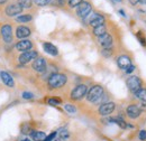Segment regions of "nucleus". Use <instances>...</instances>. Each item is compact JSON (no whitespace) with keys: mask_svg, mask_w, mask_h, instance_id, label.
Returning a JSON list of instances; mask_svg holds the SVG:
<instances>
[{"mask_svg":"<svg viewBox=\"0 0 146 141\" xmlns=\"http://www.w3.org/2000/svg\"><path fill=\"white\" fill-rule=\"evenodd\" d=\"M138 138H139V140H142V141H145L146 140V131H145V130H142V131H139Z\"/></svg>","mask_w":146,"mask_h":141,"instance_id":"473e14b6","label":"nucleus"},{"mask_svg":"<svg viewBox=\"0 0 146 141\" xmlns=\"http://www.w3.org/2000/svg\"><path fill=\"white\" fill-rule=\"evenodd\" d=\"M32 46H33L32 42L27 40V39H21L16 44V48L20 52H27V51H29L32 48Z\"/></svg>","mask_w":146,"mask_h":141,"instance_id":"9b49d317","label":"nucleus"},{"mask_svg":"<svg viewBox=\"0 0 146 141\" xmlns=\"http://www.w3.org/2000/svg\"><path fill=\"white\" fill-rule=\"evenodd\" d=\"M33 69L38 73H44L46 70V62L43 57H37L33 63Z\"/></svg>","mask_w":146,"mask_h":141,"instance_id":"6e6552de","label":"nucleus"},{"mask_svg":"<svg viewBox=\"0 0 146 141\" xmlns=\"http://www.w3.org/2000/svg\"><path fill=\"white\" fill-rule=\"evenodd\" d=\"M33 1L36 3L37 6H40V7L46 6V5H48L51 2V0H33Z\"/></svg>","mask_w":146,"mask_h":141,"instance_id":"cd10ccee","label":"nucleus"},{"mask_svg":"<svg viewBox=\"0 0 146 141\" xmlns=\"http://www.w3.org/2000/svg\"><path fill=\"white\" fill-rule=\"evenodd\" d=\"M83 2V0H69V6L70 7H78L79 5H81Z\"/></svg>","mask_w":146,"mask_h":141,"instance_id":"bb28decb","label":"nucleus"},{"mask_svg":"<svg viewBox=\"0 0 146 141\" xmlns=\"http://www.w3.org/2000/svg\"><path fill=\"white\" fill-rule=\"evenodd\" d=\"M104 22H105V17L101 16V15H99V14L92 15L91 19H90V25H91L93 28L94 27H98L100 25H104Z\"/></svg>","mask_w":146,"mask_h":141,"instance_id":"4468645a","label":"nucleus"},{"mask_svg":"<svg viewBox=\"0 0 146 141\" xmlns=\"http://www.w3.org/2000/svg\"><path fill=\"white\" fill-rule=\"evenodd\" d=\"M134 70H135V66H134V65H130V66H128L127 69L125 70V72L129 74V73H133V72H134Z\"/></svg>","mask_w":146,"mask_h":141,"instance_id":"72a5a7b5","label":"nucleus"},{"mask_svg":"<svg viewBox=\"0 0 146 141\" xmlns=\"http://www.w3.org/2000/svg\"><path fill=\"white\" fill-rule=\"evenodd\" d=\"M29 35H31V29L25 27V26H19L17 28V30H16V36L18 38H21V39L28 37Z\"/></svg>","mask_w":146,"mask_h":141,"instance_id":"f3484780","label":"nucleus"},{"mask_svg":"<svg viewBox=\"0 0 146 141\" xmlns=\"http://www.w3.org/2000/svg\"><path fill=\"white\" fill-rule=\"evenodd\" d=\"M137 38H138L139 43H141L143 46H146V39H145V37H144V34H143L142 32H138V33H137Z\"/></svg>","mask_w":146,"mask_h":141,"instance_id":"a878e982","label":"nucleus"},{"mask_svg":"<svg viewBox=\"0 0 146 141\" xmlns=\"http://www.w3.org/2000/svg\"><path fill=\"white\" fill-rule=\"evenodd\" d=\"M91 5L89 3V2H82L81 5H79L78 6V10H76V14H78V16H80V17L84 18L87 17L90 13H91Z\"/></svg>","mask_w":146,"mask_h":141,"instance_id":"39448f33","label":"nucleus"},{"mask_svg":"<svg viewBox=\"0 0 146 141\" xmlns=\"http://www.w3.org/2000/svg\"><path fill=\"white\" fill-rule=\"evenodd\" d=\"M127 114L129 118H131V119H136V118H138L139 117V114H141V109H139V106L136 105V104H131V105H129L127 107Z\"/></svg>","mask_w":146,"mask_h":141,"instance_id":"f8f14e48","label":"nucleus"},{"mask_svg":"<svg viewBox=\"0 0 146 141\" xmlns=\"http://www.w3.org/2000/svg\"><path fill=\"white\" fill-rule=\"evenodd\" d=\"M31 137H32V139L34 141H43L46 138L45 133L42 132V131H33L31 133Z\"/></svg>","mask_w":146,"mask_h":141,"instance_id":"6ab92c4d","label":"nucleus"},{"mask_svg":"<svg viewBox=\"0 0 146 141\" xmlns=\"http://www.w3.org/2000/svg\"><path fill=\"white\" fill-rule=\"evenodd\" d=\"M110 121H111V122L117 123L120 128H124V129H125V128H127V127H131V125H128V124L126 123L121 118H113V119H110Z\"/></svg>","mask_w":146,"mask_h":141,"instance_id":"412c9836","label":"nucleus"},{"mask_svg":"<svg viewBox=\"0 0 146 141\" xmlns=\"http://www.w3.org/2000/svg\"><path fill=\"white\" fill-rule=\"evenodd\" d=\"M66 76L64 74L55 73L48 77V86L51 88H58L66 83Z\"/></svg>","mask_w":146,"mask_h":141,"instance_id":"f257e3e1","label":"nucleus"},{"mask_svg":"<svg viewBox=\"0 0 146 141\" xmlns=\"http://www.w3.org/2000/svg\"><path fill=\"white\" fill-rule=\"evenodd\" d=\"M115 110V103L112 102H106L104 104H101L99 107V113L101 115H109L110 113H112V111Z\"/></svg>","mask_w":146,"mask_h":141,"instance_id":"1a4fd4ad","label":"nucleus"},{"mask_svg":"<svg viewBox=\"0 0 146 141\" xmlns=\"http://www.w3.org/2000/svg\"><path fill=\"white\" fill-rule=\"evenodd\" d=\"M47 103L51 104V105H58L61 103V100H58V99H50L47 101Z\"/></svg>","mask_w":146,"mask_h":141,"instance_id":"c756f323","label":"nucleus"},{"mask_svg":"<svg viewBox=\"0 0 146 141\" xmlns=\"http://www.w3.org/2000/svg\"><path fill=\"white\" fill-rule=\"evenodd\" d=\"M0 78H1V81H2L6 85H8V86H10V88H13L14 84H15L14 78H13V77L10 76V74H8L7 72H1V73H0Z\"/></svg>","mask_w":146,"mask_h":141,"instance_id":"dca6fc26","label":"nucleus"},{"mask_svg":"<svg viewBox=\"0 0 146 141\" xmlns=\"http://www.w3.org/2000/svg\"><path fill=\"white\" fill-rule=\"evenodd\" d=\"M53 141H60V140H53Z\"/></svg>","mask_w":146,"mask_h":141,"instance_id":"79ce46f5","label":"nucleus"},{"mask_svg":"<svg viewBox=\"0 0 146 141\" xmlns=\"http://www.w3.org/2000/svg\"><path fill=\"white\" fill-rule=\"evenodd\" d=\"M115 1H116V2H120L121 0H115Z\"/></svg>","mask_w":146,"mask_h":141,"instance_id":"ea45409f","label":"nucleus"},{"mask_svg":"<svg viewBox=\"0 0 146 141\" xmlns=\"http://www.w3.org/2000/svg\"><path fill=\"white\" fill-rule=\"evenodd\" d=\"M102 95H104V88H101L100 85H94V86H92V88H90V91L88 92L87 99H88V101H90V102L97 103V102H99V101L101 100Z\"/></svg>","mask_w":146,"mask_h":141,"instance_id":"f03ea898","label":"nucleus"},{"mask_svg":"<svg viewBox=\"0 0 146 141\" xmlns=\"http://www.w3.org/2000/svg\"><path fill=\"white\" fill-rule=\"evenodd\" d=\"M56 134L58 136L60 140H63V139H68L69 138V132L66 129H60L58 132H56Z\"/></svg>","mask_w":146,"mask_h":141,"instance_id":"5701e85b","label":"nucleus"},{"mask_svg":"<svg viewBox=\"0 0 146 141\" xmlns=\"http://www.w3.org/2000/svg\"><path fill=\"white\" fill-rule=\"evenodd\" d=\"M43 48H44V51H45L46 53L52 55V56H56V55L58 54L57 48L55 47L53 44H51V43H44V44H43Z\"/></svg>","mask_w":146,"mask_h":141,"instance_id":"a211bd4d","label":"nucleus"},{"mask_svg":"<svg viewBox=\"0 0 146 141\" xmlns=\"http://www.w3.org/2000/svg\"><path fill=\"white\" fill-rule=\"evenodd\" d=\"M99 43H100V45L104 47V48H110V46H111V44H112V38H111V36L109 34H105V35L100 36L99 37Z\"/></svg>","mask_w":146,"mask_h":141,"instance_id":"ddd939ff","label":"nucleus"},{"mask_svg":"<svg viewBox=\"0 0 146 141\" xmlns=\"http://www.w3.org/2000/svg\"><path fill=\"white\" fill-rule=\"evenodd\" d=\"M36 58H37L36 51H31V52L27 51V52H24V53L19 56V62L21 64H26V63H28L31 61H34Z\"/></svg>","mask_w":146,"mask_h":141,"instance_id":"423d86ee","label":"nucleus"},{"mask_svg":"<svg viewBox=\"0 0 146 141\" xmlns=\"http://www.w3.org/2000/svg\"><path fill=\"white\" fill-rule=\"evenodd\" d=\"M126 84H127V88L131 92H134V93H136L138 90L142 88V81L137 76H130V77H128L127 81H126Z\"/></svg>","mask_w":146,"mask_h":141,"instance_id":"7ed1b4c3","label":"nucleus"},{"mask_svg":"<svg viewBox=\"0 0 146 141\" xmlns=\"http://www.w3.org/2000/svg\"><path fill=\"white\" fill-rule=\"evenodd\" d=\"M33 19V17H32V15H21V16H18L17 17V21H19V22H28V21H31Z\"/></svg>","mask_w":146,"mask_h":141,"instance_id":"393cba45","label":"nucleus"},{"mask_svg":"<svg viewBox=\"0 0 146 141\" xmlns=\"http://www.w3.org/2000/svg\"><path fill=\"white\" fill-rule=\"evenodd\" d=\"M141 3H143V5H146V0H138Z\"/></svg>","mask_w":146,"mask_h":141,"instance_id":"4c0bfd02","label":"nucleus"},{"mask_svg":"<svg viewBox=\"0 0 146 141\" xmlns=\"http://www.w3.org/2000/svg\"><path fill=\"white\" fill-rule=\"evenodd\" d=\"M111 54H112V51H111L110 48H104L102 55H104L105 57H109V56H111Z\"/></svg>","mask_w":146,"mask_h":141,"instance_id":"2f4dec72","label":"nucleus"},{"mask_svg":"<svg viewBox=\"0 0 146 141\" xmlns=\"http://www.w3.org/2000/svg\"><path fill=\"white\" fill-rule=\"evenodd\" d=\"M136 98L139 99L141 101H146V88H141L135 93Z\"/></svg>","mask_w":146,"mask_h":141,"instance_id":"4be33fe9","label":"nucleus"},{"mask_svg":"<svg viewBox=\"0 0 146 141\" xmlns=\"http://www.w3.org/2000/svg\"><path fill=\"white\" fill-rule=\"evenodd\" d=\"M64 109H65L69 113H71V114L75 113V111H76V110H75V107H74L73 105H71V104H65V105H64Z\"/></svg>","mask_w":146,"mask_h":141,"instance_id":"c85d7f7f","label":"nucleus"},{"mask_svg":"<svg viewBox=\"0 0 146 141\" xmlns=\"http://www.w3.org/2000/svg\"><path fill=\"white\" fill-rule=\"evenodd\" d=\"M87 91H88V88H87V86L84 84H80V85L75 86V88L72 91L71 98H72L73 100H80V99H82L87 94Z\"/></svg>","mask_w":146,"mask_h":141,"instance_id":"20e7f679","label":"nucleus"},{"mask_svg":"<svg viewBox=\"0 0 146 141\" xmlns=\"http://www.w3.org/2000/svg\"><path fill=\"white\" fill-rule=\"evenodd\" d=\"M128 1H129V3H130V5H133V6H136L137 3H139V1H138V0H128Z\"/></svg>","mask_w":146,"mask_h":141,"instance_id":"c9c22d12","label":"nucleus"},{"mask_svg":"<svg viewBox=\"0 0 146 141\" xmlns=\"http://www.w3.org/2000/svg\"><path fill=\"white\" fill-rule=\"evenodd\" d=\"M117 64H118V66H119L120 69L126 70L128 66L131 65V62H130V58H129L128 56L123 55V56H120V57L117 59Z\"/></svg>","mask_w":146,"mask_h":141,"instance_id":"2eb2a0df","label":"nucleus"},{"mask_svg":"<svg viewBox=\"0 0 146 141\" xmlns=\"http://www.w3.org/2000/svg\"><path fill=\"white\" fill-rule=\"evenodd\" d=\"M93 34L96 36H98V37L105 35L106 34V26L105 25H100L98 27H94L93 28Z\"/></svg>","mask_w":146,"mask_h":141,"instance_id":"aec40b11","label":"nucleus"},{"mask_svg":"<svg viewBox=\"0 0 146 141\" xmlns=\"http://www.w3.org/2000/svg\"><path fill=\"white\" fill-rule=\"evenodd\" d=\"M1 35L6 43H11L13 42V29L10 25H3L1 27Z\"/></svg>","mask_w":146,"mask_h":141,"instance_id":"0eeeda50","label":"nucleus"},{"mask_svg":"<svg viewBox=\"0 0 146 141\" xmlns=\"http://www.w3.org/2000/svg\"><path fill=\"white\" fill-rule=\"evenodd\" d=\"M7 0H0V5H2V3H5Z\"/></svg>","mask_w":146,"mask_h":141,"instance_id":"58836bf2","label":"nucleus"},{"mask_svg":"<svg viewBox=\"0 0 146 141\" xmlns=\"http://www.w3.org/2000/svg\"><path fill=\"white\" fill-rule=\"evenodd\" d=\"M139 109H141V110H144V111H146V101H142Z\"/></svg>","mask_w":146,"mask_h":141,"instance_id":"f704fd0d","label":"nucleus"},{"mask_svg":"<svg viewBox=\"0 0 146 141\" xmlns=\"http://www.w3.org/2000/svg\"><path fill=\"white\" fill-rule=\"evenodd\" d=\"M119 14H120L123 17H126V15H125V11H124V10H121V9H120V10H119Z\"/></svg>","mask_w":146,"mask_h":141,"instance_id":"e433bc0d","label":"nucleus"},{"mask_svg":"<svg viewBox=\"0 0 146 141\" xmlns=\"http://www.w3.org/2000/svg\"><path fill=\"white\" fill-rule=\"evenodd\" d=\"M23 141H31V140H28V139H25V140H23Z\"/></svg>","mask_w":146,"mask_h":141,"instance_id":"a19ab883","label":"nucleus"},{"mask_svg":"<svg viewBox=\"0 0 146 141\" xmlns=\"http://www.w3.org/2000/svg\"><path fill=\"white\" fill-rule=\"evenodd\" d=\"M33 0H18V5L21 8H31Z\"/></svg>","mask_w":146,"mask_h":141,"instance_id":"b1692460","label":"nucleus"},{"mask_svg":"<svg viewBox=\"0 0 146 141\" xmlns=\"http://www.w3.org/2000/svg\"><path fill=\"white\" fill-rule=\"evenodd\" d=\"M23 98H24L25 100H31V99H33V98H34V95H33V93L24 92V93H23Z\"/></svg>","mask_w":146,"mask_h":141,"instance_id":"7c9ffc66","label":"nucleus"},{"mask_svg":"<svg viewBox=\"0 0 146 141\" xmlns=\"http://www.w3.org/2000/svg\"><path fill=\"white\" fill-rule=\"evenodd\" d=\"M23 11V8L17 5H9L7 8H6V14L9 16V17H13V16H17L19 14H21Z\"/></svg>","mask_w":146,"mask_h":141,"instance_id":"9d476101","label":"nucleus"}]
</instances>
